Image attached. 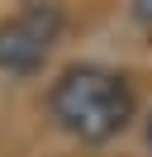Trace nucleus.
<instances>
[{
    "mask_svg": "<svg viewBox=\"0 0 152 157\" xmlns=\"http://www.w3.org/2000/svg\"><path fill=\"white\" fill-rule=\"evenodd\" d=\"M147 147H152V119H147Z\"/></svg>",
    "mask_w": 152,
    "mask_h": 157,
    "instance_id": "nucleus-4",
    "label": "nucleus"
},
{
    "mask_svg": "<svg viewBox=\"0 0 152 157\" xmlns=\"http://www.w3.org/2000/svg\"><path fill=\"white\" fill-rule=\"evenodd\" d=\"M48 105H52V119L71 138H81V143H109L133 119V90L109 67H71V71L57 76Z\"/></svg>",
    "mask_w": 152,
    "mask_h": 157,
    "instance_id": "nucleus-1",
    "label": "nucleus"
},
{
    "mask_svg": "<svg viewBox=\"0 0 152 157\" xmlns=\"http://www.w3.org/2000/svg\"><path fill=\"white\" fill-rule=\"evenodd\" d=\"M138 19H142V24H152V0H138Z\"/></svg>",
    "mask_w": 152,
    "mask_h": 157,
    "instance_id": "nucleus-3",
    "label": "nucleus"
},
{
    "mask_svg": "<svg viewBox=\"0 0 152 157\" xmlns=\"http://www.w3.org/2000/svg\"><path fill=\"white\" fill-rule=\"evenodd\" d=\"M62 38V10L52 0H28L0 24V71L33 76L48 62L52 43Z\"/></svg>",
    "mask_w": 152,
    "mask_h": 157,
    "instance_id": "nucleus-2",
    "label": "nucleus"
}]
</instances>
